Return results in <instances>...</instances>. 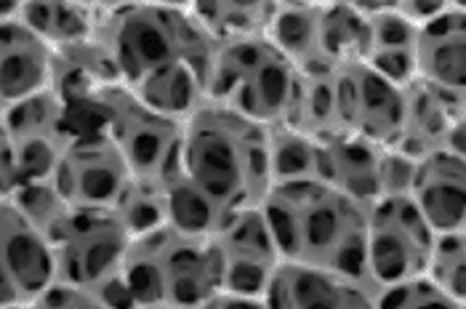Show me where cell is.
Wrapping results in <instances>:
<instances>
[{
    "mask_svg": "<svg viewBox=\"0 0 466 309\" xmlns=\"http://www.w3.org/2000/svg\"><path fill=\"white\" fill-rule=\"evenodd\" d=\"M341 120L347 134L379 147H395L405 129V88L384 80L365 65L339 67Z\"/></svg>",
    "mask_w": 466,
    "mask_h": 309,
    "instance_id": "7c38bea8",
    "label": "cell"
},
{
    "mask_svg": "<svg viewBox=\"0 0 466 309\" xmlns=\"http://www.w3.org/2000/svg\"><path fill=\"white\" fill-rule=\"evenodd\" d=\"M134 309H179V307H166V304H157V307H134Z\"/></svg>",
    "mask_w": 466,
    "mask_h": 309,
    "instance_id": "8d00e7d4",
    "label": "cell"
},
{
    "mask_svg": "<svg viewBox=\"0 0 466 309\" xmlns=\"http://www.w3.org/2000/svg\"><path fill=\"white\" fill-rule=\"evenodd\" d=\"M400 5V11L416 25V27H424L427 22H431L434 16H440L445 8H448V3H397Z\"/></svg>",
    "mask_w": 466,
    "mask_h": 309,
    "instance_id": "e575fe53",
    "label": "cell"
},
{
    "mask_svg": "<svg viewBox=\"0 0 466 309\" xmlns=\"http://www.w3.org/2000/svg\"><path fill=\"white\" fill-rule=\"evenodd\" d=\"M33 309H115L105 302V296H99L96 291L88 288H77L67 283H56Z\"/></svg>",
    "mask_w": 466,
    "mask_h": 309,
    "instance_id": "d6a6232c",
    "label": "cell"
},
{
    "mask_svg": "<svg viewBox=\"0 0 466 309\" xmlns=\"http://www.w3.org/2000/svg\"><path fill=\"white\" fill-rule=\"evenodd\" d=\"M0 309H33V307H0Z\"/></svg>",
    "mask_w": 466,
    "mask_h": 309,
    "instance_id": "74e56055",
    "label": "cell"
},
{
    "mask_svg": "<svg viewBox=\"0 0 466 309\" xmlns=\"http://www.w3.org/2000/svg\"><path fill=\"white\" fill-rule=\"evenodd\" d=\"M8 203L19 208V213L35 224L37 230L51 238L54 230L67 219V213L72 211V206L62 198V192L56 190L54 181H37V184H27L22 190H16L11 198H3Z\"/></svg>",
    "mask_w": 466,
    "mask_h": 309,
    "instance_id": "f546056e",
    "label": "cell"
},
{
    "mask_svg": "<svg viewBox=\"0 0 466 309\" xmlns=\"http://www.w3.org/2000/svg\"><path fill=\"white\" fill-rule=\"evenodd\" d=\"M59 264V283L102 294L126 262L131 232L115 211L72 208L48 238Z\"/></svg>",
    "mask_w": 466,
    "mask_h": 309,
    "instance_id": "52a82bcc",
    "label": "cell"
},
{
    "mask_svg": "<svg viewBox=\"0 0 466 309\" xmlns=\"http://www.w3.org/2000/svg\"><path fill=\"white\" fill-rule=\"evenodd\" d=\"M410 201L437 235L466 230V160L437 149L419 160Z\"/></svg>",
    "mask_w": 466,
    "mask_h": 309,
    "instance_id": "2e32d148",
    "label": "cell"
},
{
    "mask_svg": "<svg viewBox=\"0 0 466 309\" xmlns=\"http://www.w3.org/2000/svg\"><path fill=\"white\" fill-rule=\"evenodd\" d=\"M427 280L456 304H466V230L437 235L431 248Z\"/></svg>",
    "mask_w": 466,
    "mask_h": 309,
    "instance_id": "83f0119b",
    "label": "cell"
},
{
    "mask_svg": "<svg viewBox=\"0 0 466 309\" xmlns=\"http://www.w3.org/2000/svg\"><path fill=\"white\" fill-rule=\"evenodd\" d=\"M56 51L19 16V3L0 8V97L3 107L51 91Z\"/></svg>",
    "mask_w": 466,
    "mask_h": 309,
    "instance_id": "4fadbf2b",
    "label": "cell"
},
{
    "mask_svg": "<svg viewBox=\"0 0 466 309\" xmlns=\"http://www.w3.org/2000/svg\"><path fill=\"white\" fill-rule=\"evenodd\" d=\"M181 171L232 213L264 206L272 192L269 129L206 102L184 123Z\"/></svg>",
    "mask_w": 466,
    "mask_h": 309,
    "instance_id": "7a4b0ae2",
    "label": "cell"
},
{
    "mask_svg": "<svg viewBox=\"0 0 466 309\" xmlns=\"http://www.w3.org/2000/svg\"><path fill=\"white\" fill-rule=\"evenodd\" d=\"M99 35L123 86H134L174 65H192L211 80L216 43L189 3H107L102 5Z\"/></svg>",
    "mask_w": 466,
    "mask_h": 309,
    "instance_id": "3957f363",
    "label": "cell"
},
{
    "mask_svg": "<svg viewBox=\"0 0 466 309\" xmlns=\"http://www.w3.org/2000/svg\"><path fill=\"white\" fill-rule=\"evenodd\" d=\"M416 173H419V158L402 152L400 147H384V155H381V198H410Z\"/></svg>",
    "mask_w": 466,
    "mask_h": 309,
    "instance_id": "1f68e13d",
    "label": "cell"
},
{
    "mask_svg": "<svg viewBox=\"0 0 466 309\" xmlns=\"http://www.w3.org/2000/svg\"><path fill=\"white\" fill-rule=\"evenodd\" d=\"M216 245L224 262V291L264 299L283 267V256L264 208L235 211L218 230Z\"/></svg>",
    "mask_w": 466,
    "mask_h": 309,
    "instance_id": "8fae6325",
    "label": "cell"
},
{
    "mask_svg": "<svg viewBox=\"0 0 466 309\" xmlns=\"http://www.w3.org/2000/svg\"><path fill=\"white\" fill-rule=\"evenodd\" d=\"M269 40L299 72L333 67L323 51L320 3H278Z\"/></svg>",
    "mask_w": 466,
    "mask_h": 309,
    "instance_id": "44dd1931",
    "label": "cell"
},
{
    "mask_svg": "<svg viewBox=\"0 0 466 309\" xmlns=\"http://www.w3.org/2000/svg\"><path fill=\"white\" fill-rule=\"evenodd\" d=\"M115 213L123 219V224L128 227L131 238H139V235H147L152 230L168 224L163 184L131 179L128 190L123 192L120 203L115 206Z\"/></svg>",
    "mask_w": 466,
    "mask_h": 309,
    "instance_id": "f1b7e54d",
    "label": "cell"
},
{
    "mask_svg": "<svg viewBox=\"0 0 466 309\" xmlns=\"http://www.w3.org/2000/svg\"><path fill=\"white\" fill-rule=\"evenodd\" d=\"M3 137L40 139L67 147L70 134H67L65 102L59 99L56 91H43L25 102L3 107Z\"/></svg>",
    "mask_w": 466,
    "mask_h": 309,
    "instance_id": "4316f807",
    "label": "cell"
},
{
    "mask_svg": "<svg viewBox=\"0 0 466 309\" xmlns=\"http://www.w3.org/2000/svg\"><path fill=\"white\" fill-rule=\"evenodd\" d=\"M323 51L333 67L365 65L370 57V22L358 3H320Z\"/></svg>",
    "mask_w": 466,
    "mask_h": 309,
    "instance_id": "d4e9b609",
    "label": "cell"
},
{
    "mask_svg": "<svg viewBox=\"0 0 466 309\" xmlns=\"http://www.w3.org/2000/svg\"><path fill=\"white\" fill-rule=\"evenodd\" d=\"M200 309H269L264 299L258 296H243V294H232V291H221L218 296H214L208 304H203Z\"/></svg>",
    "mask_w": 466,
    "mask_h": 309,
    "instance_id": "836d02e7",
    "label": "cell"
},
{
    "mask_svg": "<svg viewBox=\"0 0 466 309\" xmlns=\"http://www.w3.org/2000/svg\"><path fill=\"white\" fill-rule=\"evenodd\" d=\"M419 80L453 97L466 94V3H448L419 30Z\"/></svg>",
    "mask_w": 466,
    "mask_h": 309,
    "instance_id": "e0dca14e",
    "label": "cell"
},
{
    "mask_svg": "<svg viewBox=\"0 0 466 309\" xmlns=\"http://www.w3.org/2000/svg\"><path fill=\"white\" fill-rule=\"evenodd\" d=\"M166 213L168 224L179 232L198 235V238H216L218 230L229 221L232 211L203 192L195 181H189L184 171L174 173L166 184Z\"/></svg>",
    "mask_w": 466,
    "mask_h": 309,
    "instance_id": "cb8c5ba5",
    "label": "cell"
},
{
    "mask_svg": "<svg viewBox=\"0 0 466 309\" xmlns=\"http://www.w3.org/2000/svg\"><path fill=\"white\" fill-rule=\"evenodd\" d=\"M269 166L272 187L323 181V141L290 126L269 129Z\"/></svg>",
    "mask_w": 466,
    "mask_h": 309,
    "instance_id": "484cf974",
    "label": "cell"
},
{
    "mask_svg": "<svg viewBox=\"0 0 466 309\" xmlns=\"http://www.w3.org/2000/svg\"><path fill=\"white\" fill-rule=\"evenodd\" d=\"M117 280L131 307L200 309L224 291V262L216 238L163 224L131 238Z\"/></svg>",
    "mask_w": 466,
    "mask_h": 309,
    "instance_id": "277c9868",
    "label": "cell"
},
{
    "mask_svg": "<svg viewBox=\"0 0 466 309\" xmlns=\"http://www.w3.org/2000/svg\"><path fill=\"white\" fill-rule=\"evenodd\" d=\"M192 14L203 25V30L214 37L216 46L243 43L256 37H269L278 3H189Z\"/></svg>",
    "mask_w": 466,
    "mask_h": 309,
    "instance_id": "7402d4cb",
    "label": "cell"
},
{
    "mask_svg": "<svg viewBox=\"0 0 466 309\" xmlns=\"http://www.w3.org/2000/svg\"><path fill=\"white\" fill-rule=\"evenodd\" d=\"M442 149L451 152V155H456V158H461V160H466V118H456V120H453V126H451V131H448V137H445Z\"/></svg>",
    "mask_w": 466,
    "mask_h": 309,
    "instance_id": "d590c367",
    "label": "cell"
},
{
    "mask_svg": "<svg viewBox=\"0 0 466 309\" xmlns=\"http://www.w3.org/2000/svg\"><path fill=\"white\" fill-rule=\"evenodd\" d=\"M283 126L315 139H330L344 131L341 97H339V67L299 72L293 104Z\"/></svg>",
    "mask_w": 466,
    "mask_h": 309,
    "instance_id": "ffe728a7",
    "label": "cell"
},
{
    "mask_svg": "<svg viewBox=\"0 0 466 309\" xmlns=\"http://www.w3.org/2000/svg\"><path fill=\"white\" fill-rule=\"evenodd\" d=\"M299 69L269 37L216 46L208 102L235 109L256 123L283 126L293 104Z\"/></svg>",
    "mask_w": 466,
    "mask_h": 309,
    "instance_id": "5b68a950",
    "label": "cell"
},
{
    "mask_svg": "<svg viewBox=\"0 0 466 309\" xmlns=\"http://www.w3.org/2000/svg\"><path fill=\"white\" fill-rule=\"evenodd\" d=\"M107 137L126 158L134 179L166 184L181 171L184 123L157 115L126 86L109 91Z\"/></svg>",
    "mask_w": 466,
    "mask_h": 309,
    "instance_id": "ba28073f",
    "label": "cell"
},
{
    "mask_svg": "<svg viewBox=\"0 0 466 309\" xmlns=\"http://www.w3.org/2000/svg\"><path fill=\"white\" fill-rule=\"evenodd\" d=\"M456 118L459 104L453 94H445L424 80H416L410 88H405V129L395 147L421 160L442 149Z\"/></svg>",
    "mask_w": 466,
    "mask_h": 309,
    "instance_id": "d6986e66",
    "label": "cell"
},
{
    "mask_svg": "<svg viewBox=\"0 0 466 309\" xmlns=\"http://www.w3.org/2000/svg\"><path fill=\"white\" fill-rule=\"evenodd\" d=\"M381 155L384 147L358 134L323 139V181L373 206L381 198Z\"/></svg>",
    "mask_w": 466,
    "mask_h": 309,
    "instance_id": "ac0fdd59",
    "label": "cell"
},
{
    "mask_svg": "<svg viewBox=\"0 0 466 309\" xmlns=\"http://www.w3.org/2000/svg\"><path fill=\"white\" fill-rule=\"evenodd\" d=\"M59 283L51 241L8 201L0 206V307H33Z\"/></svg>",
    "mask_w": 466,
    "mask_h": 309,
    "instance_id": "9c48e42d",
    "label": "cell"
},
{
    "mask_svg": "<svg viewBox=\"0 0 466 309\" xmlns=\"http://www.w3.org/2000/svg\"><path fill=\"white\" fill-rule=\"evenodd\" d=\"M376 309H461V304L445 296L427 277H419L379 291Z\"/></svg>",
    "mask_w": 466,
    "mask_h": 309,
    "instance_id": "4dcf8cb0",
    "label": "cell"
},
{
    "mask_svg": "<svg viewBox=\"0 0 466 309\" xmlns=\"http://www.w3.org/2000/svg\"><path fill=\"white\" fill-rule=\"evenodd\" d=\"M264 302L269 309H376L379 291L360 277L283 262Z\"/></svg>",
    "mask_w": 466,
    "mask_h": 309,
    "instance_id": "5bb4252c",
    "label": "cell"
},
{
    "mask_svg": "<svg viewBox=\"0 0 466 309\" xmlns=\"http://www.w3.org/2000/svg\"><path fill=\"white\" fill-rule=\"evenodd\" d=\"M261 208L286 264L368 280L370 206L325 181H299L272 187Z\"/></svg>",
    "mask_w": 466,
    "mask_h": 309,
    "instance_id": "6da1fadb",
    "label": "cell"
},
{
    "mask_svg": "<svg viewBox=\"0 0 466 309\" xmlns=\"http://www.w3.org/2000/svg\"><path fill=\"white\" fill-rule=\"evenodd\" d=\"M370 22V67L400 88L419 80V30L397 3H358Z\"/></svg>",
    "mask_w": 466,
    "mask_h": 309,
    "instance_id": "9a60e30c",
    "label": "cell"
},
{
    "mask_svg": "<svg viewBox=\"0 0 466 309\" xmlns=\"http://www.w3.org/2000/svg\"><path fill=\"white\" fill-rule=\"evenodd\" d=\"M461 309H466V304H464V307H461Z\"/></svg>",
    "mask_w": 466,
    "mask_h": 309,
    "instance_id": "f35d334b",
    "label": "cell"
},
{
    "mask_svg": "<svg viewBox=\"0 0 466 309\" xmlns=\"http://www.w3.org/2000/svg\"><path fill=\"white\" fill-rule=\"evenodd\" d=\"M19 16L59 51L99 35L102 3H19Z\"/></svg>",
    "mask_w": 466,
    "mask_h": 309,
    "instance_id": "603a6c76",
    "label": "cell"
},
{
    "mask_svg": "<svg viewBox=\"0 0 466 309\" xmlns=\"http://www.w3.org/2000/svg\"><path fill=\"white\" fill-rule=\"evenodd\" d=\"M437 232L410 198H381L368 208L365 267L376 291L427 275Z\"/></svg>",
    "mask_w": 466,
    "mask_h": 309,
    "instance_id": "8992f818",
    "label": "cell"
},
{
    "mask_svg": "<svg viewBox=\"0 0 466 309\" xmlns=\"http://www.w3.org/2000/svg\"><path fill=\"white\" fill-rule=\"evenodd\" d=\"M134 173L109 137L75 139L65 147L54 184L72 208L115 211Z\"/></svg>",
    "mask_w": 466,
    "mask_h": 309,
    "instance_id": "30bf717a",
    "label": "cell"
}]
</instances>
